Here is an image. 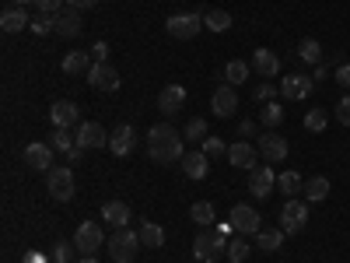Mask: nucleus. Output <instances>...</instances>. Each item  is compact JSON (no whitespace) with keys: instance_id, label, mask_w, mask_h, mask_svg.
<instances>
[{"instance_id":"obj_50","label":"nucleus","mask_w":350,"mask_h":263,"mask_svg":"<svg viewBox=\"0 0 350 263\" xmlns=\"http://www.w3.org/2000/svg\"><path fill=\"white\" fill-rule=\"evenodd\" d=\"M77 263H98V260H95V256H81Z\"/></svg>"},{"instance_id":"obj_28","label":"nucleus","mask_w":350,"mask_h":263,"mask_svg":"<svg viewBox=\"0 0 350 263\" xmlns=\"http://www.w3.org/2000/svg\"><path fill=\"white\" fill-rule=\"evenodd\" d=\"M284 236H287L284 228H277V231H270V228H259L256 246H259V249H267V253H277V249L284 246Z\"/></svg>"},{"instance_id":"obj_49","label":"nucleus","mask_w":350,"mask_h":263,"mask_svg":"<svg viewBox=\"0 0 350 263\" xmlns=\"http://www.w3.org/2000/svg\"><path fill=\"white\" fill-rule=\"evenodd\" d=\"M326 77H329V71H326L323 64H319V67H315V74H312V81H326Z\"/></svg>"},{"instance_id":"obj_41","label":"nucleus","mask_w":350,"mask_h":263,"mask_svg":"<svg viewBox=\"0 0 350 263\" xmlns=\"http://www.w3.org/2000/svg\"><path fill=\"white\" fill-rule=\"evenodd\" d=\"M273 95H277V92H273V84H270V81L256 84V92H252V99H256V102H273Z\"/></svg>"},{"instance_id":"obj_46","label":"nucleus","mask_w":350,"mask_h":263,"mask_svg":"<svg viewBox=\"0 0 350 263\" xmlns=\"http://www.w3.org/2000/svg\"><path fill=\"white\" fill-rule=\"evenodd\" d=\"M32 28H36V32H39V36H46V32H49V28H53V18H49V14H39V18L32 21Z\"/></svg>"},{"instance_id":"obj_18","label":"nucleus","mask_w":350,"mask_h":263,"mask_svg":"<svg viewBox=\"0 0 350 263\" xmlns=\"http://www.w3.org/2000/svg\"><path fill=\"white\" fill-rule=\"evenodd\" d=\"M259 155H262V162H284L287 158V140L280 137V134H259Z\"/></svg>"},{"instance_id":"obj_24","label":"nucleus","mask_w":350,"mask_h":263,"mask_svg":"<svg viewBox=\"0 0 350 263\" xmlns=\"http://www.w3.org/2000/svg\"><path fill=\"white\" fill-rule=\"evenodd\" d=\"M32 25V18L25 14V8H8L4 14H0V28L11 36V32H25V28Z\"/></svg>"},{"instance_id":"obj_40","label":"nucleus","mask_w":350,"mask_h":263,"mask_svg":"<svg viewBox=\"0 0 350 263\" xmlns=\"http://www.w3.org/2000/svg\"><path fill=\"white\" fill-rule=\"evenodd\" d=\"M203 155H207V158H217V155H228V144H224L221 137H207V140H203Z\"/></svg>"},{"instance_id":"obj_23","label":"nucleus","mask_w":350,"mask_h":263,"mask_svg":"<svg viewBox=\"0 0 350 263\" xmlns=\"http://www.w3.org/2000/svg\"><path fill=\"white\" fill-rule=\"evenodd\" d=\"M102 218H105V225H109V228H126L133 214H130V208H126L123 200H109L105 208H102Z\"/></svg>"},{"instance_id":"obj_30","label":"nucleus","mask_w":350,"mask_h":263,"mask_svg":"<svg viewBox=\"0 0 350 263\" xmlns=\"http://www.w3.org/2000/svg\"><path fill=\"white\" fill-rule=\"evenodd\" d=\"M189 218H193L200 228L214 225V218H217V214H214V203H211V200H196L193 208H189Z\"/></svg>"},{"instance_id":"obj_11","label":"nucleus","mask_w":350,"mask_h":263,"mask_svg":"<svg viewBox=\"0 0 350 263\" xmlns=\"http://www.w3.org/2000/svg\"><path fill=\"white\" fill-rule=\"evenodd\" d=\"M312 88H315V81H312L308 74H291V77L280 81V95H284L287 102H305V99L312 95Z\"/></svg>"},{"instance_id":"obj_51","label":"nucleus","mask_w":350,"mask_h":263,"mask_svg":"<svg viewBox=\"0 0 350 263\" xmlns=\"http://www.w3.org/2000/svg\"><path fill=\"white\" fill-rule=\"evenodd\" d=\"M14 4H21V8H25V4H36V0H14Z\"/></svg>"},{"instance_id":"obj_42","label":"nucleus","mask_w":350,"mask_h":263,"mask_svg":"<svg viewBox=\"0 0 350 263\" xmlns=\"http://www.w3.org/2000/svg\"><path fill=\"white\" fill-rule=\"evenodd\" d=\"M336 120H340L343 127H350V95H343V99L336 102Z\"/></svg>"},{"instance_id":"obj_25","label":"nucleus","mask_w":350,"mask_h":263,"mask_svg":"<svg viewBox=\"0 0 350 263\" xmlns=\"http://www.w3.org/2000/svg\"><path fill=\"white\" fill-rule=\"evenodd\" d=\"M183 168H186L189 179H207L211 162H207V155H203V151H189V155H183Z\"/></svg>"},{"instance_id":"obj_16","label":"nucleus","mask_w":350,"mask_h":263,"mask_svg":"<svg viewBox=\"0 0 350 263\" xmlns=\"http://www.w3.org/2000/svg\"><path fill=\"white\" fill-rule=\"evenodd\" d=\"M211 109H214V116H221V120L235 116V109H239V95H235V88H231V84H221L217 92L211 95Z\"/></svg>"},{"instance_id":"obj_19","label":"nucleus","mask_w":350,"mask_h":263,"mask_svg":"<svg viewBox=\"0 0 350 263\" xmlns=\"http://www.w3.org/2000/svg\"><path fill=\"white\" fill-rule=\"evenodd\" d=\"M183 105H186V88H183V84H165L161 95H158V109H161L165 116H175Z\"/></svg>"},{"instance_id":"obj_33","label":"nucleus","mask_w":350,"mask_h":263,"mask_svg":"<svg viewBox=\"0 0 350 263\" xmlns=\"http://www.w3.org/2000/svg\"><path fill=\"white\" fill-rule=\"evenodd\" d=\"M203 28H211V32H228V28H231V14L228 11H207V14H203Z\"/></svg>"},{"instance_id":"obj_29","label":"nucleus","mask_w":350,"mask_h":263,"mask_svg":"<svg viewBox=\"0 0 350 263\" xmlns=\"http://www.w3.org/2000/svg\"><path fill=\"white\" fill-rule=\"evenodd\" d=\"M301 186H305V183H301V175H298V172H280V175H277V190H280L287 200H291V197H298Z\"/></svg>"},{"instance_id":"obj_9","label":"nucleus","mask_w":350,"mask_h":263,"mask_svg":"<svg viewBox=\"0 0 350 263\" xmlns=\"http://www.w3.org/2000/svg\"><path fill=\"white\" fill-rule=\"evenodd\" d=\"M74 140H77V148H81V151L109 148V134H105V127H102V123H95V120L81 123V127H77V134H74Z\"/></svg>"},{"instance_id":"obj_34","label":"nucleus","mask_w":350,"mask_h":263,"mask_svg":"<svg viewBox=\"0 0 350 263\" xmlns=\"http://www.w3.org/2000/svg\"><path fill=\"white\" fill-rule=\"evenodd\" d=\"M245 77H249V64L245 60H231L228 67H224V81L235 88V84H245Z\"/></svg>"},{"instance_id":"obj_44","label":"nucleus","mask_w":350,"mask_h":263,"mask_svg":"<svg viewBox=\"0 0 350 263\" xmlns=\"http://www.w3.org/2000/svg\"><path fill=\"white\" fill-rule=\"evenodd\" d=\"M336 84L350 92V64H340V67H336Z\"/></svg>"},{"instance_id":"obj_13","label":"nucleus","mask_w":350,"mask_h":263,"mask_svg":"<svg viewBox=\"0 0 350 263\" xmlns=\"http://www.w3.org/2000/svg\"><path fill=\"white\" fill-rule=\"evenodd\" d=\"M273 165H256V168H249V193L256 197V200H262V197H270L273 193Z\"/></svg>"},{"instance_id":"obj_37","label":"nucleus","mask_w":350,"mask_h":263,"mask_svg":"<svg viewBox=\"0 0 350 263\" xmlns=\"http://www.w3.org/2000/svg\"><path fill=\"white\" fill-rule=\"evenodd\" d=\"M249 249H252V246L245 242V236H242V239H231V242H228V260H231V263H245Z\"/></svg>"},{"instance_id":"obj_36","label":"nucleus","mask_w":350,"mask_h":263,"mask_svg":"<svg viewBox=\"0 0 350 263\" xmlns=\"http://www.w3.org/2000/svg\"><path fill=\"white\" fill-rule=\"evenodd\" d=\"M326 123H329L326 109H312V112L305 116V130H308V134H323V130H326Z\"/></svg>"},{"instance_id":"obj_32","label":"nucleus","mask_w":350,"mask_h":263,"mask_svg":"<svg viewBox=\"0 0 350 263\" xmlns=\"http://www.w3.org/2000/svg\"><path fill=\"white\" fill-rule=\"evenodd\" d=\"M49 148H53V151H60V155L67 158V155L77 148V140H74V134H70V130H56V134L49 137Z\"/></svg>"},{"instance_id":"obj_20","label":"nucleus","mask_w":350,"mask_h":263,"mask_svg":"<svg viewBox=\"0 0 350 263\" xmlns=\"http://www.w3.org/2000/svg\"><path fill=\"white\" fill-rule=\"evenodd\" d=\"M21 158H25L28 168H36V172H49V168H53V165H49V162H53V148H49V144H39V140L28 144Z\"/></svg>"},{"instance_id":"obj_22","label":"nucleus","mask_w":350,"mask_h":263,"mask_svg":"<svg viewBox=\"0 0 350 263\" xmlns=\"http://www.w3.org/2000/svg\"><path fill=\"white\" fill-rule=\"evenodd\" d=\"M92 64H95V60H92V53H84V49H70V53L64 56V64H60V67H64V74H67V77H81V74L92 71Z\"/></svg>"},{"instance_id":"obj_12","label":"nucleus","mask_w":350,"mask_h":263,"mask_svg":"<svg viewBox=\"0 0 350 263\" xmlns=\"http://www.w3.org/2000/svg\"><path fill=\"white\" fill-rule=\"evenodd\" d=\"M88 84L98 88V92H116L120 88V71H116L112 64H92V71L84 74Z\"/></svg>"},{"instance_id":"obj_1","label":"nucleus","mask_w":350,"mask_h":263,"mask_svg":"<svg viewBox=\"0 0 350 263\" xmlns=\"http://www.w3.org/2000/svg\"><path fill=\"white\" fill-rule=\"evenodd\" d=\"M148 155L158 165H172L183 158V134L175 130L172 123H158L148 130Z\"/></svg>"},{"instance_id":"obj_31","label":"nucleus","mask_w":350,"mask_h":263,"mask_svg":"<svg viewBox=\"0 0 350 263\" xmlns=\"http://www.w3.org/2000/svg\"><path fill=\"white\" fill-rule=\"evenodd\" d=\"M298 56H301V60L305 64H323V46H319V39H301L298 42Z\"/></svg>"},{"instance_id":"obj_26","label":"nucleus","mask_w":350,"mask_h":263,"mask_svg":"<svg viewBox=\"0 0 350 263\" xmlns=\"http://www.w3.org/2000/svg\"><path fill=\"white\" fill-rule=\"evenodd\" d=\"M329 179L326 175H312V179H305V186H301V193H305V200L308 203H319V200H326L329 197Z\"/></svg>"},{"instance_id":"obj_14","label":"nucleus","mask_w":350,"mask_h":263,"mask_svg":"<svg viewBox=\"0 0 350 263\" xmlns=\"http://www.w3.org/2000/svg\"><path fill=\"white\" fill-rule=\"evenodd\" d=\"M49 120H53V127L56 130H70V127H81L77 120H81V105L77 102H56L53 109H49Z\"/></svg>"},{"instance_id":"obj_6","label":"nucleus","mask_w":350,"mask_h":263,"mask_svg":"<svg viewBox=\"0 0 350 263\" xmlns=\"http://www.w3.org/2000/svg\"><path fill=\"white\" fill-rule=\"evenodd\" d=\"M228 225L239 231V236H259V228H262V218H259V211L256 208H245V203H235L231 208V214H228Z\"/></svg>"},{"instance_id":"obj_27","label":"nucleus","mask_w":350,"mask_h":263,"mask_svg":"<svg viewBox=\"0 0 350 263\" xmlns=\"http://www.w3.org/2000/svg\"><path fill=\"white\" fill-rule=\"evenodd\" d=\"M140 246L144 249H158V246H165V228L161 225H154V221H140Z\"/></svg>"},{"instance_id":"obj_4","label":"nucleus","mask_w":350,"mask_h":263,"mask_svg":"<svg viewBox=\"0 0 350 263\" xmlns=\"http://www.w3.org/2000/svg\"><path fill=\"white\" fill-rule=\"evenodd\" d=\"M74 246L81 256H95L102 246H105V231L98 221H81L77 231H74Z\"/></svg>"},{"instance_id":"obj_21","label":"nucleus","mask_w":350,"mask_h":263,"mask_svg":"<svg viewBox=\"0 0 350 263\" xmlns=\"http://www.w3.org/2000/svg\"><path fill=\"white\" fill-rule=\"evenodd\" d=\"M252 71L259 77H277L280 74V56L273 49H256L252 53Z\"/></svg>"},{"instance_id":"obj_2","label":"nucleus","mask_w":350,"mask_h":263,"mask_svg":"<svg viewBox=\"0 0 350 263\" xmlns=\"http://www.w3.org/2000/svg\"><path fill=\"white\" fill-rule=\"evenodd\" d=\"M228 228H231V225H224V228H203L200 236L193 239V256H196L200 263H214L221 253H228V242H224Z\"/></svg>"},{"instance_id":"obj_47","label":"nucleus","mask_w":350,"mask_h":263,"mask_svg":"<svg viewBox=\"0 0 350 263\" xmlns=\"http://www.w3.org/2000/svg\"><path fill=\"white\" fill-rule=\"evenodd\" d=\"M67 4H70V8H77V11H88V8H95L98 0H67Z\"/></svg>"},{"instance_id":"obj_39","label":"nucleus","mask_w":350,"mask_h":263,"mask_svg":"<svg viewBox=\"0 0 350 263\" xmlns=\"http://www.w3.org/2000/svg\"><path fill=\"white\" fill-rule=\"evenodd\" d=\"M183 134L189 137V144H196V140H207V120H200V116H196V120H189V127H186Z\"/></svg>"},{"instance_id":"obj_48","label":"nucleus","mask_w":350,"mask_h":263,"mask_svg":"<svg viewBox=\"0 0 350 263\" xmlns=\"http://www.w3.org/2000/svg\"><path fill=\"white\" fill-rule=\"evenodd\" d=\"M239 134H242V140H249V134H256V123H252V120H242Z\"/></svg>"},{"instance_id":"obj_8","label":"nucleus","mask_w":350,"mask_h":263,"mask_svg":"<svg viewBox=\"0 0 350 263\" xmlns=\"http://www.w3.org/2000/svg\"><path fill=\"white\" fill-rule=\"evenodd\" d=\"M165 28H168V36L172 39H196L200 36V28H203V14H172L168 21H165Z\"/></svg>"},{"instance_id":"obj_35","label":"nucleus","mask_w":350,"mask_h":263,"mask_svg":"<svg viewBox=\"0 0 350 263\" xmlns=\"http://www.w3.org/2000/svg\"><path fill=\"white\" fill-rule=\"evenodd\" d=\"M259 120L267 123L270 130H273V127H280V123H284V105H277V102H267V105H262V112H259Z\"/></svg>"},{"instance_id":"obj_10","label":"nucleus","mask_w":350,"mask_h":263,"mask_svg":"<svg viewBox=\"0 0 350 263\" xmlns=\"http://www.w3.org/2000/svg\"><path fill=\"white\" fill-rule=\"evenodd\" d=\"M53 32L56 36H64V39H74V36H81L84 32V21H81V11L77 8H64V11H56L53 14Z\"/></svg>"},{"instance_id":"obj_43","label":"nucleus","mask_w":350,"mask_h":263,"mask_svg":"<svg viewBox=\"0 0 350 263\" xmlns=\"http://www.w3.org/2000/svg\"><path fill=\"white\" fill-rule=\"evenodd\" d=\"M64 4H67V0H36V8H39L42 14H56V11H64Z\"/></svg>"},{"instance_id":"obj_7","label":"nucleus","mask_w":350,"mask_h":263,"mask_svg":"<svg viewBox=\"0 0 350 263\" xmlns=\"http://www.w3.org/2000/svg\"><path fill=\"white\" fill-rule=\"evenodd\" d=\"M305 221H308V200H295V197H291L284 203V211H280V228L287 231V236H298V231L305 228Z\"/></svg>"},{"instance_id":"obj_38","label":"nucleus","mask_w":350,"mask_h":263,"mask_svg":"<svg viewBox=\"0 0 350 263\" xmlns=\"http://www.w3.org/2000/svg\"><path fill=\"white\" fill-rule=\"evenodd\" d=\"M74 242L60 239V242H53V263H74Z\"/></svg>"},{"instance_id":"obj_5","label":"nucleus","mask_w":350,"mask_h":263,"mask_svg":"<svg viewBox=\"0 0 350 263\" xmlns=\"http://www.w3.org/2000/svg\"><path fill=\"white\" fill-rule=\"evenodd\" d=\"M46 190H49V197L53 200H70L74 197V172H70V165H53L49 172H46Z\"/></svg>"},{"instance_id":"obj_45","label":"nucleus","mask_w":350,"mask_h":263,"mask_svg":"<svg viewBox=\"0 0 350 263\" xmlns=\"http://www.w3.org/2000/svg\"><path fill=\"white\" fill-rule=\"evenodd\" d=\"M92 60H95V64H105V60H109V46H105V42H95V46H92Z\"/></svg>"},{"instance_id":"obj_3","label":"nucleus","mask_w":350,"mask_h":263,"mask_svg":"<svg viewBox=\"0 0 350 263\" xmlns=\"http://www.w3.org/2000/svg\"><path fill=\"white\" fill-rule=\"evenodd\" d=\"M105 249H109V256H112L116 263H133L137 249H144V246H140V231H133V228H116L112 236H109V242H105Z\"/></svg>"},{"instance_id":"obj_17","label":"nucleus","mask_w":350,"mask_h":263,"mask_svg":"<svg viewBox=\"0 0 350 263\" xmlns=\"http://www.w3.org/2000/svg\"><path fill=\"white\" fill-rule=\"evenodd\" d=\"M228 162L235 165V168H256L259 148H252L249 140H235V144H228Z\"/></svg>"},{"instance_id":"obj_15","label":"nucleus","mask_w":350,"mask_h":263,"mask_svg":"<svg viewBox=\"0 0 350 263\" xmlns=\"http://www.w3.org/2000/svg\"><path fill=\"white\" fill-rule=\"evenodd\" d=\"M133 148H137V134H133L130 123H120V127L109 134V151H112L116 158H126Z\"/></svg>"}]
</instances>
